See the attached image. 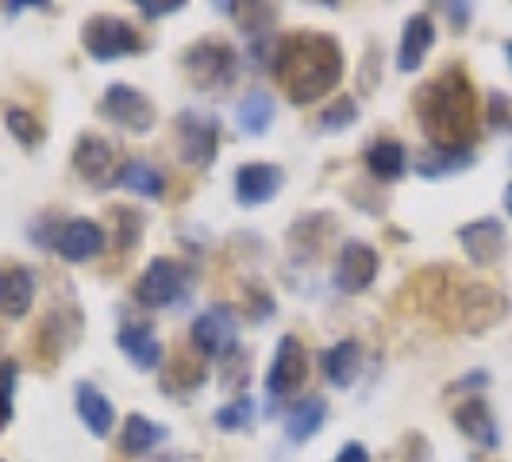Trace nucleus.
<instances>
[{"label":"nucleus","mask_w":512,"mask_h":462,"mask_svg":"<svg viewBox=\"0 0 512 462\" xmlns=\"http://www.w3.org/2000/svg\"><path fill=\"white\" fill-rule=\"evenodd\" d=\"M270 70L282 81L289 104L324 101L343 81V51L324 31H289L270 51Z\"/></svg>","instance_id":"obj_1"},{"label":"nucleus","mask_w":512,"mask_h":462,"mask_svg":"<svg viewBox=\"0 0 512 462\" xmlns=\"http://www.w3.org/2000/svg\"><path fill=\"white\" fill-rule=\"evenodd\" d=\"M74 170L81 181H89L93 189H108L116 185V151L112 143L101 139V135H77V147H74Z\"/></svg>","instance_id":"obj_12"},{"label":"nucleus","mask_w":512,"mask_h":462,"mask_svg":"<svg viewBox=\"0 0 512 462\" xmlns=\"http://www.w3.org/2000/svg\"><path fill=\"white\" fill-rule=\"evenodd\" d=\"M505 212L512 216V181H509V189H505Z\"/></svg>","instance_id":"obj_38"},{"label":"nucleus","mask_w":512,"mask_h":462,"mask_svg":"<svg viewBox=\"0 0 512 462\" xmlns=\"http://www.w3.org/2000/svg\"><path fill=\"white\" fill-rule=\"evenodd\" d=\"M185 8V0H139V12L147 16V20H162V16H174Z\"/></svg>","instance_id":"obj_34"},{"label":"nucleus","mask_w":512,"mask_h":462,"mask_svg":"<svg viewBox=\"0 0 512 462\" xmlns=\"http://www.w3.org/2000/svg\"><path fill=\"white\" fill-rule=\"evenodd\" d=\"M455 428L470 443H478L482 451H497L501 447V428H497V416L489 409L482 397H470L466 405L455 409Z\"/></svg>","instance_id":"obj_17"},{"label":"nucleus","mask_w":512,"mask_h":462,"mask_svg":"<svg viewBox=\"0 0 512 462\" xmlns=\"http://www.w3.org/2000/svg\"><path fill=\"white\" fill-rule=\"evenodd\" d=\"M355 120H359L355 97H339V101H332L320 112V131H343V128H351Z\"/></svg>","instance_id":"obj_30"},{"label":"nucleus","mask_w":512,"mask_h":462,"mask_svg":"<svg viewBox=\"0 0 512 462\" xmlns=\"http://www.w3.org/2000/svg\"><path fill=\"white\" fill-rule=\"evenodd\" d=\"M416 120H420L424 135L432 139V147H439V151L470 147L474 128H478V101H474V85H470L462 66H447L428 85H420Z\"/></svg>","instance_id":"obj_2"},{"label":"nucleus","mask_w":512,"mask_h":462,"mask_svg":"<svg viewBox=\"0 0 512 462\" xmlns=\"http://www.w3.org/2000/svg\"><path fill=\"white\" fill-rule=\"evenodd\" d=\"M181 285H185L181 262L158 255V258H151V266L139 274V282H135V301L143 308H170L181 297Z\"/></svg>","instance_id":"obj_10"},{"label":"nucleus","mask_w":512,"mask_h":462,"mask_svg":"<svg viewBox=\"0 0 512 462\" xmlns=\"http://www.w3.org/2000/svg\"><path fill=\"white\" fill-rule=\"evenodd\" d=\"M378 270H382L378 251H374L370 243H362V239H351V243H343V251H339V258H335L332 285L339 289V293L355 297V293H362V289L374 285Z\"/></svg>","instance_id":"obj_9"},{"label":"nucleus","mask_w":512,"mask_h":462,"mask_svg":"<svg viewBox=\"0 0 512 462\" xmlns=\"http://www.w3.org/2000/svg\"><path fill=\"white\" fill-rule=\"evenodd\" d=\"M81 47L89 58L97 62H116V58H131L143 51V35L131 24H124L120 16H93L81 27Z\"/></svg>","instance_id":"obj_5"},{"label":"nucleus","mask_w":512,"mask_h":462,"mask_svg":"<svg viewBox=\"0 0 512 462\" xmlns=\"http://www.w3.org/2000/svg\"><path fill=\"white\" fill-rule=\"evenodd\" d=\"M181 70L189 74L193 89L201 93H220L239 77V51L224 39H197L181 54Z\"/></svg>","instance_id":"obj_3"},{"label":"nucleus","mask_w":512,"mask_h":462,"mask_svg":"<svg viewBox=\"0 0 512 462\" xmlns=\"http://www.w3.org/2000/svg\"><path fill=\"white\" fill-rule=\"evenodd\" d=\"M4 124L16 135V143H24V147H39V143H43L39 120H35L31 112H24V108H8V112H4Z\"/></svg>","instance_id":"obj_29"},{"label":"nucleus","mask_w":512,"mask_h":462,"mask_svg":"<svg viewBox=\"0 0 512 462\" xmlns=\"http://www.w3.org/2000/svg\"><path fill=\"white\" fill-rule=\"evenodd\" d=\"M474 166V147H462V151H424L416 158V174L428 181H439V178H455V174H466Z\"/></svg>","instance_id":"obj_24"},{"label":"nucleus","mask_w":512,"mask_h":462,"mask_svg":"<svg viewBox=\"0 0 512 462\" xmlns=\"http://www.w3.org/2000/svg\"><path fill=\"white\" fill-rule=\"evenodd\" d=\"M35 301V274L27 266H0V312L24 316Z\"/></svg>","instance_id":"obj_21"},{"label":"nucleus","mask_w":512,"mask_h":462,"mask_svg":"<svg viewBox=\"0 0 512 462\" xmlns=\"http://www.w3.org/2000/svg\"><path fill=\"white\" fill-rule=\"evenodd\" d=\"M54 251L66 262H89V258H97L104 251V228L89 216H74V220H66L58 228Z\"/></svg>","instance_id":"obj_13"},{"label":"nucleus","mask_w":512,"mask_h":462,"mask_svg":"<svg viewBox=\"0 0 512 462\" xmlns=\"http://www.w3.org/2000/svg\"><path fill=\"white\" fill-rule=\"evenodd\" d=\"M116 185L135 193V197L162 201V193H166V174H162L154 162H147V158H128V162L116 170Z\"/></svg>","instance_id":"obj_19"},{"label":"nucleus","mask_w":512,"mask_h":462,"mask_svg":"<svg viewBox=\"0 0 512 462\" xmlns=\"http://www.w3.org/2000/svg\"><path fill=\"white\" fill-rule=\"evenodd\" d=\"M220 151V120L205 112H181L178 116V154L181 162H189L193 170L212 166V158Z\"/></svg>","instance_id":"obj_7"},{"label":"nucleus","mask_w":512,"mask_h":462,"mask_svg":"<svg viewBox=\"0 0 512 462\" xmlns=\"http://www.w3.org/2000/svg\"><path fill=\"white\" fill-rule=\"evenodd\" d=\"M216 428L220 432H247L251 424H255V397H235L231 405H224V409H216Z\"/></svg>","instance_id":"obj_28"},{"label":"nucleus","mask_w":512,"mask_h":462,"mask_svg":"<svg viewBox=\"0 0 512 462\" xmlns=\"http://www.w3.org/2000/svg\"><path fill=\"white\" fill-rule=\"evenodd\" d=\"M101 116L112 120V124H120L124 131H135V135L151 131L154 120H158L151 97L139 93V89H131V85H108V89H104Z\"/></svg>","instance_id":"obj_8"},{"label":"nucleus","mask_w":512,"mask_h":462,"mask_svg":"<svg viewBox=\"0 0 512 462\" xmlns=\"http://www.w3.org/2000/svg\"><path fill=\"white\" fill-rule=\"evenodd\" d=\"M459 389H482V385H489V374L486 370H474V374H466V378H459Z\"/></svg>","instance_id":"obj_37"},{"label":"nucleus","mask_w":512,"mask_h":462,"mask_svg":"<svg viewBox=\"0 0 512 462\" xmlns=\"http://www.w3.org/2000/svg\"><path fill=\"white\" fill-rule=\"evenodd\" d=\"M405 162H409V154L397 139H378L366 151V170H370V178L378 181H401L405 178Z\"/></svg>","instance_id":"obj_25"},{"label":"nucleus","mask_w":512,"mask_h":462,"mask_svg":"<svg viewBox=\"0 0 512 462\" xmlns=\"http://www.w3.org/2000/svg\"><path fill=\"white\" fill-rule=\"evenodd\" d=\"M486 124H489V131L512 135V97H509V93H489V101H486Z\"/></svg>","instance_id":"obj_32"},{"label":"nucleus","mask_w":512,"mask_h":462,"mask_svg":"<svg viewBox=\"0 0 512 462\" xmlns=\"http://www.w3.org/2000/svg\"><path fill=\"white\" fill-rule=\"evenodd\" d=\"M116 224H120V231H116V247H120V251H131V247L139 243L143 216H139V212H131V208H120V212H116Z\"/></svg>","instance_id":"obj_33"},{"label":"nucleus","mask_w":512,"mask_h":462,"mask_svg":"<svg viewBox=\"0 0 512 462\" xmlns=\"http://www.w3.org/2000/svg\"><path fill=\"white\" fill-rule=\"evenodd\" d=\"M270 124H274V97L262 93V89L247 93L243 104H239V128L247 131V135H266Z\"/></svg>","instance_id":"obj_27"},{"label":"nucleus","mask_w":512,"mask_h":462,"mask_svg":"<svg viewBox=\"0 0 512 462\" xmlns=\"http://www.w3.org/2000/svg\"><path fill=\"white\" fill-rule=\"evenodd\" d=\"M443 12L451 16V24L459 27V31H466V27H470V16H474L470 4H443Z\"/></svg>","instance_id":"obj_35"},{"label":"nucleus","mask_w":512,"mask_h":462,"mask_svg":"<svg viewBox=\"0 0 512 462\" xmlns=\"http://www.w3.org/2000/svg\"><path fill=\"white\" fill-rule=\"evenodd\" d=\"M320 370H324L328 385L347 389L362 370V347L355 343V339H339L335 347H328V351L320 355Z\"/></svg>","instance_id":"obj_20"},{"label":"nucleus","mask_w":512,"mask_h":462,"mask_svg":"<svg viewBox=\"0 0 512 462\" xmlns=\"http://www.w3.org/2000/svg\"><path fill=\"white\" fill-rule=\"evenodd\" d=\"M432 47H436V20L428 12H416L405 24V31H401V43H397V70L416 74Z\"/></svg>","instance_id":"obj_16"},{"label":"nucleus","mask_w":512,"mask_h":462,"mask_svg":"<svg viewBox=\"0 0 512 462\" xmlns=\"http://www.w3.org/2000/svg\"><path fill=\"white\" fill-rule=\"evenodd\" d=\"M308 378V355L305 343L297 335H282L278 347H274V362H270V374H266V393H270V405H278L285 397H293Z\"/></svg>","instance_id":"obj_6"},{"label":"nucleus","mask_w":512,"mask_h":462,"mask_svg":"<svg viewBox=\"0 0 512 462\" xmlns=\"http://www.w3.org/2000/svg\"><path fill=\"white\" fill-rule=\"evenodd\" d=\"M77 401V416H81V424L89 428V436L104 439L108 432H112V424H116V409H112V401L104 397L97 385L81 382L74 393Z\"/></svg>","instance_id":"obj_18"},{"label":"nucleus","mask_w":512,"mask_h":462,"mask_svg":"<svg viewBox=\"0 0 512 462\" xmlns=\"http://www.w3.org/2000/svg\"><path fill=\"white\" fill-rule=\"evenodd\" d=\"M16 378H20V366L16 362H0V432L8 428L12 420V401H16Z\"/></svg>","instance_id":"obj_31"},{"label":"nucleus","mask_w":512,"mask_h":462,"mask_svg":"<svg viewBox=\"0 0 512 462\" xmlns=\"http://www.w3.org/2000/svg\"><path fill=\"white\" fill-rule=\"evenodd\" d=\"M116 347L128 355V362L135 370H158L162 366V339L143 320H124L116 328Z\"/></svg>","instance_id":"obj_15"},{"label":"nucleus","mask_w":512,"mask_h":462,"mask_svg":"<svg viewBox=\"0 0 512 462\" xmlns=\"http://www.w3.org/2000/svg\"><path fill=\"white\" fill-rule=\"evenodd\" d=\"M459 243L474 266H497L509 251V231L497 216H482L459 228Z\"/></svg>","instance_id":"obj_11"},{"label":"nucleus","mask_w":512,"mask_h":462,"mask_svg":"<svg viewBox=\"0 0 512 462\" xmlns=\"http://www.w3.org/2000/svg\"><path fill=\"white\" fill-rule=\"evenodd\" d=\"M324 420H328V401L312 393V397L297 401L293 409L285 412V439L289 443H305V439H312L324 428Z\"/></svg>","instance_id":"obj_23"},{"label":"nucleus","mask_w":512,"mask_h":462,"mask_svg":"<svg viewBox=\"0 0 512 462\" xmlns=\"http://www.w3.org/2000/svg\"><path fill=\"white\" fill-rule=\"evenodd\" d=\"M285 185V174L270 162H247L235 170V201L247 208H258L274 201V193Z\"/></svg>","instance_id":"obj_14"},{"label":"nucleus","mask_w":512,"mask_h":462,"mask_svg":"<svg viewBox=\"0 0 512 462\" xmlns=\"http://www.w3.org/2000/svg\"><path fill=\"white\" fill-rule=\"evenodd\" d=\"M77 332H81V316H77L74 308H70V312H51V316L43 320V351H47L51 359H62V355L74 347Z\"/></svg>","instance_id":"obj_26"},{"label":"nucleus","mask_w":512,"mask_h":462,"mask_svg":"<svg viewBox=\"0 0 512 462\" xmlns=\"http://www.w3.org/2000/svg\"><path fill=\"white\" fill-rule=\"evenodd\" d=\"M189 339H193V351L212 362H224V359H231V355H239V351H235V343H239V316H235V308L208 305L205 312L193 320Z\"/></svg>","instance_id":"obj_4"},{"label":"nucleus","mask_w":512,"mask_h":462,"mask_svg":"<svg viewBox=\"0 0 512 462\" xmlns=\"http://www.w3.org/2000/svg\"><path fill=\"white\" fill-rule=\"evenodd\" d=\"M154 462H181L178 455H162V459H154Z\"/></svg>","instance_id":"obj_39"},{"label":"nucleus","mask_w":512,"mask_h":462,"mask_svg":"<svg viewBox=\"0 0 512 462\" xmlns=\"http://www.w3.org/2000/svg\"><path fill=\"white\" fill-rule=\"evenodd\" d=\"M166 436H170V432H166L162 424H154L151 416L131 412L128 420H124V432H120V451H124L128 459H139V455H151L154 447H162Z\"/></svg>","instance_id":"obj_22"},{"label":"nucleus","mask_w":512,"mask_h":462,"mask_svg":"<svg viewBox=\"0 0 512 462\" xmlns=\"http://www.w3.org/2000/svg\"><path fill=\"white\" fill-rule=\"evenodd\" d=\"M335 462H370V451H366L362 443H355V439H351V443H347V447L335 455Z\"/></svg>","instance_id":"obj_36"},{"label":"nucleus","mask_w":512,"mask_h":462,"mask_svg":"<svg viewBox=\"0 0 512 462\" xmlns=\"http://www.w3.org/2000/svg\"><path fill=\"white\" fill-rule=\"evenodd\" d=\"M505 58H509V66H512V39L505 43Z\"/></svg>","instance_id":"obj_40"}]
</instances>
